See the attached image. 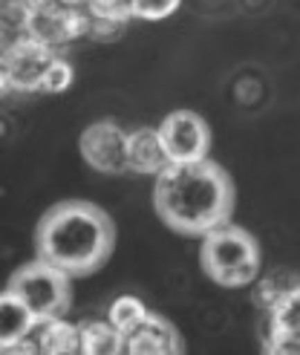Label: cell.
Wrapping results in <instances>:
<instances>
[{
	"label": "cell",
	"instance_id": "cell-17",
	"mask_svg": "<svg viewBox=\"0 0 300 355\" xmlns=\"http://www.w3.org/2000/svg\"><path fill=\"white\" fill-rule=\"evenodd\" d=\"M182 0H133V17H142V21H165L176 9H179Z\"/></svg>",
	"mask_w": 300,
	"mask_h": 355
},
{
	"label": "cell",
	"instance_id": "cell-4",
	"mask_svg": "<svg viewBox=\"0 0 300 355\" xmlns=\"http://www.w3.org/2000/svg\"><path fill=\"white\" fill-rule=\"evenodd\" d=\"M24 304L35 312L38 321H49V318H61L67 309H69V275L61 272L58 266H52L46 260H35V263H26L21 266L9 286Z\"/></svg>",
	"mask_w": 300,
	"mask_h": 355
},
{
	"label": "cell",
	"instance_id": "cell-2",
	"mask_svg": "<svg viewBox=\"0 0 300 355\" xmlns=\"http://www.w3.org/2000/svg\"><path fill=\"white\" fill-rule=\"evenodd\" d=\"M113 243L116 228L110 217L101 208L78 200L49 208L35 234L38 257L58 266L69 277L101 269L113 252Z\"/></svg>",
	"mask_w": 300,
	"mask_h": 355
},
{
	"label": "cell",
	"instance_id": "cell-3",
	"mask_svg": "<svg viewBox=\"0 0 300 355\" xmlns=\"http://www.w3.org/2000/svg\"><path fill=\"white\" fill-rule=\"evenodd\" d=\"M202 269L225 289H242L260 275V245L237 225H220L202 240Z\"/></svg>",
	"mask_w": 300,
	"mask_h": 355
},
{
	"label": "cell",
	"instance_id": "cell-14",
	"mask_svg": "<svg viewBox=\"0 0 300 355\" xmlns=\"http://www.w3.org/2000/svg\"><path fill=\"white\" fill-rule=\"evenodd\" d=\"M269 332H283L300 341V283L269 309Z\"/></svg>",
	"mask_w": 300,
	"mask_h": 355
},
{
	"label": "cell",
	"instance_id": "cell-5",
	"mask_svg": "<svg viewBox=\"0 0 300 355\" xmlns=\"http://www.w3.org/2000/svg\"><path fill=\"white\" fill-rule=\"evenodd\" d=\"M55 55H58L55 49L29 38V35L3 46V67H0L3 93H38Z\"/></svg>",
	"mask_w": 300,
	"mask_h": 355
},
{
	"label": "cell",
	"instance_id": "cell-15",
	"mask_svg": "<svg viewBox=\"0 0 300 355\" xmlns=\"http://www.w3.org/2000/svg\"><path fill=\"white\" fill-rule=\"evenodd\" d=\"M148 315H150V309H148L139 297H133V295H121V297H116L113 304H110V309H107V321L127 335L130 329H136L139 324H142Z\"/></svg>",
	"mask_w": 300,
	"mask_h": 355
},
{
	"label": "cell",
	"instance_id": "cell-16",
	"mask_svg": "<svg viewBox=\"0 0 300 355\" xmlns=\"http://www.w3.org/2000/svg\"><path fill=\"white\" fill-rule=\"evenodd\" d=\"M73 78H76V73H73V64H69L67 58H61V55H55V61L49 64V69H46V76H44V87H41V93H64V90H69L73 87Z\"/></svg>",
	"mask_w": 300,
	"mask_h": 355
},
{
	"label": "cell",
	"instance_id": "cell-8",
	"mask_svg": "<svg viewBox=\"0 0 300 355\" xmlns=\"http://www.w3.org/2000/svg\"><path fill=\"white\" fill-rule=\"evenodd\" d=\"M159 133H162L165 150L170 156V165L173 162H200V159H208L211 130H208V124L200 113L176 110L159 124Z\"/></svg>",
	"mask_w": 300,
	"mask_h": 355
},
{
	"label": "cell",
	"instance_id": "cell-11",
	"mask_svg": "<svg viewBox=\"0 0 300 355\" xmlns=\"http://www.w3.org/2000/svg\"><path fill=\"white\" fill-rule=\"evenodd\" d=\"M38 324L41 321L35 318V312L12 289H6L3 297H0V349L29 338Z\"/></svg>",
	"mask_w": 300,
	"mask_h": 355
},
{
	"label": "cell",
	"instance_id": "cell-1",
	"mask_svg": "<svg viewBox=\"0 0 300 355\" xmlns=\"http://www.w3.org/2000/svg\"><path fill=\"white\" fill-rule=\"evenodd\" d=\"M156 211L170 228L200 234L225 225L234 208V188L220 165L211 159L173 162L156 176Z\"/></svg>",
	"mask_w": 300,
	"mask_h": 355
},
{
	"label": "cell",
	"instance_id": "cell-6",
	"mask_svg": "<svg viewBox=\"0 0 300 355\" xmlns=\"http://www.w3.org/2000/svg\"><path fill=\"white\" fill-rule=\"evenodd\" d=\"M26 35L58 52L61 46L90 35V12L67 9V6H55V3H38L29 15Z\"/></svg>",
	"mask_w": 300,
	"mask_h": 355
},
{
	"label": "cell",
	"instance_id": "cell-12",
	"mask_svg": "<svg viewBox=\"0 0 300 355\" xmlns=\"http://www.w3.org/2000/svg\"><path fill=\"white\" fill-rule=\"evenodd\" d=\"M35 341L41 355H73L81 352V324H69L61 318H49L35 327Z\"/></svg>",
	"mask_w": 300,
	"mask_h": 355
},
{
	"label": "cell",
	"instance_id": "cell-10",
	"mask_svg": "<svg viewBox=\"0 0 300 355\" xmlns=\"http://www.w3.org/2000/svg\"><path fill=\"white\" fill-rule=\"evenodd\" d=\"M127 159H130V171L133 173H145V176H159L168 165L170 156L165 150V141L159 128H139L130 133V148H127Z\"/></svg>",
	"mask_w": 300,
	"mask_h": 355
},
{
	"label": "cell",
	"instance_id": "cell-7",
	"mask_svg": "<svg viewBox=\"0 0 300 355\" xmlns=\"http://www.w3.org/2000/svg\"><path fill=\"white\" fill-rule=\"evenodd\" d=\"M130 133H125L116 121H96L81 133V156L98 173H125L130 171Z\"/></svg>",
	"mask_w": 300,
	"mask_h": 355
},
{
	"label": "cell",
	"instance_id": "cell-9",
	"mask_svg": "<svg viewBox=\"0 0 300 355\" xmlns=\"http://www.w3.org/2000/svg\"><path fill=\"white\" fill-rule=\"evenodd\" d=\"M125 352L127 355H176L182 352V341L170 321L150 312L142 324L125 335Z\"/></svg>",
	"mask_w": 300,
	"mask_h": 355
},
{
	"label": "cell",
	"instance_id": "cell-13",
	"mask_svg": "<svg viewBox=\"0 0 300 355\" xmlns=\"http://www.w3.org/2000/svg\"><path fill=\"white\" fill-rule=\"evenodd\" d=\"M81 352L84 355H118L125 352V332L110 321L81 324Z\"/></svg>",
	"mask_w": 300,
	"mask_h": 355
}]
</instances>
